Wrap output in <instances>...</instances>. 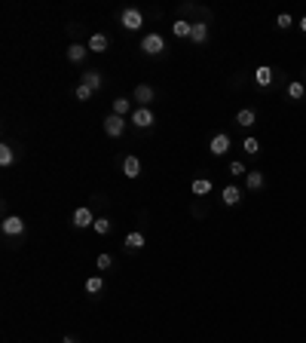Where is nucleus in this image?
Here are the masks:
<instances>
[{
  "label": "nucleus",
  "instance_id": "obj_11",
  "mask_svg": "<svg viewBox=\"0 0 306 343\" xmlns=\"http://www.w3.org/2000/svg\"><path fill=\"white\" fill-rule=\"evenodd\" d=\"M86 55H89V46H80V43H70L67 46V61H73V64H80Z\"/></svg>",
  "mask_w": 306,
  "mask_h": 343
},
{
  "label": "nucleus",
  "instance_id": "obj_7",
  "mask_svg": "<svg viewBox=\"0 0 306 343\" xmlns=\"http://www.w3.org/2000/svg\"><path fill=\"white\" fill-rule=\"evenodd\" d=\"M95 224V215H92V209H76L73 212V227H80V230H86V227H92Z\"/></svg>",
  "mask_w": 306,
  "mask_h": 343
},
{
  "label": "nucleus",
  "instance_id": "obj_1",
  "mask_svg": "<svg viewBox=\"0 0 306 343\" xmlns=\"http://www.w3.org/2000/svg\"><path fill=\"white\" fill-rule=\"evenodd\" d=\"M141 52H144V55H160V52H166V40H163V34H144V40H141Z\"/></svg>",
  "mask_w": 306,
  "mask_h": 343
},
{
  "label": "nucleus",
  "instance_id": "obj_16",
  "mask_svg": "<svg viewBox=\"0 0 306 343\" xmlns=\"http://www.w3.org/2000/svg\"><path fill=\"white\" fill-rule=\"evenodd\" d=\"M132 98H113V113H117V117H126V113H129V117H132Z\"/></svg>",
  "mask_w": 306,
  "mask_h": 343
},
{
  "label": "nucleus",
  "instance_id": "obj_20",
  "mask_svg": "<svg viewBox=\"0 0 306 343\" xmlns=\"http://www.w3.org/2000/svg\"><path fill=\"white\" fill-rule=\"evenodd\" d=\"M303 95H306V86L297 83V80H291V83H288V98H291V101H300Z\"/></svg>",
  "mask_w": 306,
  "mask_h": 343
},
{
  "label": "nucleus",
  "instance_id": "obj_2",
  "mask_svg": "<svg viewBox=\"0 0 306 343\" xmlns=\"http://www.w3.org/2000/svg\"><path fill=\"white\" fill-rule=\"evenodd\" d=\"M120 25H123L126 31H141V25H144V16H141V10H135V7L123 10V13H120Z\"/></svg>",
  "mask_w": 306,
  "mask_h": 343
},
{
  "label": "nucleus",
  "instance_id": "obj_18",
  "mask_svg": "<svg viewBox=\"0 0 306 343\" xmlns=\"http://www.w3.org/2000/svg\"><path fill=\"white\" fill-rule=\"evenodd\" d=\"M254 120H257V113H254L251 107H242V110L236 113V123H239V126H245V129H248V126H254Z\"/></svg>",
  "mask_w": 306,
  "mask_h": 343
},
{
  "label": "nucleus",
  "instance_id": "obj_5",
  "mask_svg": "<svg viewBox=\"0 0 306 343\" xmlns=\"http://www.w3.org/2000/svg\"><path fill=\"white\" fill-rule=\"evenodd\" d=\"M132 123H135L138 129H150V126H153V113H150V107H135V110H132Z\"/></svg>",
  "mask_w": 306,
  "mask_h": 343
},
{
  "label": "nucleus",
  "instance_id": "obj_32",
  "mask_svg": "<svg viewBox=\"0 0 306 343\" xmlns=\"http://www.w3.org/2000/svg\"><path fill=\"white\" fill-rule=\"evenodd\" d=\"M61 343H76V340H73V337H64V340H61Z\"/></svg>",
  "mask_w": 306,
  "mask_h": 343
},
{
  "label": "nucleus",
  "instance_id": "obj_4",
  "mask_svg": "<svg viewBox=\"0 0 306 343\" xmlns=\"http://www.w3.org/2000/svg\"><path fill=\"white\" fill-rule=\"evenodd\" d=\"M104 132H107L110 138H120V135L126 132V120H123V117H117V113H110V117L104 120Z\"/></svg>",
  "mask_w": 306,
  "mask_h": 343
},
{
  "label": "nucleus",
  "instance_id": "obj_30",
  "mask_svg": "<svg viewBox=\"0 0 306 343\" xmlns=\"http://www.w3.org/2000/svg\"><path fill=\"white\" fill-rule=\"evenodd\" d=\"M110 263H113L110 254H98V270H110Z\"/></svg>",
  "mask_w": 306,
  "mask_h": 343
},
{
  "label": "nucleus",
  "instance_id": "obj_12",
  "mask_svg": "<svg viewBox=\"0 0 306 343\" xmlns=\"http://www.w3.org/2000/svg\"><path fill=\"white\" fill-rule=\"evenodd\" d=\"M254 80H257V86H260V89H266V86L273 83V67H266V64H260V67L254 71Z\"/></svg>",
  "mask_w": 306,
  "mask_h": 343
},
{
  "label": "nucleus",
  "instance_id": "obj_6",
  "mask_svg": "<svg viewBox=\"0 0 306 343\" xmlns=\"http://www.w3.org/2000/svg\"><path fill=\"white\" fill-rule=\"evenodd\" d=\"M208 150H211V154H214V157H223V154H226V150H230V135H226V132H217V135L211 138V144H208Z\"/></svg>",
  "mask_w": 306,
  "mask_h": 343
},
{
  "label": "nucleus",
  "instance_id": "obj_28",
  "mask_svg": "<svg viewBox=\"0 0 306 343\" xmlns=\"http://www.w3.org/2000/svg\"><path fill=\"white\" fill-rule=\"evenodd\" d=\"M230 175H236V178H239V175H248L245 163H239V160H236V163H230Z\"/></svg>",
  "mask_w": 306,
  "mask_h": 343
},
{
  "label": "nucleus",
  "instance_id": "obj_24",
  "mask_svg": "<svg viewBox=\"0 0 306 343\" xmlns=\"http://www.w3.org/2000/svg\"><path fill=\"white\" fill-rule=\"evenodd\" d=\"M101 288H104V279L101 276H89L86 279V294H98Z\"/></svg>",
  "mask_w": 306,
  "mask_h": 343
},
{
  "label": "nucleus",
  "instance_id": "obj_8",
  "mask_svg": "<svg viewBox=\"0 0 306 343\" xmlns=\"http://www.w3.org/2000/svg\"><path fill=\"white\" fill-rule=\"evenodd\" d=\"M132 98L138 101V107H147V104L153 101V89H150L147 83H138V86H135V92H132Z\"/></svg>",
  "mask_w": 306,
  "mask_h": 343
},
{
  "label": "nucleus",
  "instance_id": "obj_27",
  "mask_svg": "<svg viewBox=\"0 0 306 343\" xmlns=\"http://www.w3.org/2000/svg\"><path fill=\"white\" fill-rule=\"evenodd\" d=\"M242 147H245V154H251V157H254L257 150H260V141H257V138H245V141H242Z\"/></svg>",
  "mask_w": 306,
  "mask_h": 343
},
{
  "label": "nucleus",
  "instance_id": "obj_31",
  "mask_svg": "<svg viewBox=\"0 0 306 343\" xmlns=\"http://www.w3.org/2000/svg\"><path fill=\"white\" fill-rule=\"evenodd\" d=\"M300 28H303V31H306V16H303V19H300Z\"/></svg>",
  "mask_w": 306,
  "mask_h": 343
},
{
  "label": "nucleus",
  "instance_id": "obj_26",
  "mask_svg": "<svg viewBox=\"0 0 306 343\" xmlns=\"http://www.w3.org/2000/svg\"><path fill=\"white\" fill-rule=\"evenodd\" d=\"M73 95H76V101H89V98H92V89H89L86 83H76V89H73Z\"/></svg>",
  "mask_w": 306,
  "mask_h": 343
},
{
  "label": "nucleus",
  "instance_id": "obj_19",
  "mask_svg": "<svg viewBox=\"0 0 306 343\" xmlns=\"http://www.w3.org/2000/svg\"><path fill=\"white\" fill-rule=\"evenodd\" d=\"M190 31H193V22H187V19H178L172 25V34L175 37H190Z\"/></svg>",
  "mask_w": 306,
  "mask_h": 343
},
{
  "label": "nucleus",
  "instance_id": "obj_3",
  "mask_svg": "<svg viewBox=\"0 0 306 343\" xmlns=\"http://www.w3.org/2000/svg\"><path fill=\"white\" fill-rule=\"evenodd\" d=\"M0 230H4L7 236H22V233H25V221H22L19 215H10V218H4Z\"/></svg>",
  "mask_w": 306,
  "mask_h": 343
},
{
  "label": "nucleus",
  "instance_id": "obj_9",
  "mask_svg": "<svg viewBox=\"0 0 306 343\" xmlns=\"http://www.w3.org/2000/svg\"><path fill=\"white\" fill-rule=\"evenodd\" d=\"M220 199H223V205H239V202H242V190H239L236 184H230V187H223Z\"/></svg>",
  "mask_w": 306,
  "mask_h": 343
},
{
  "label": "nucleus",
  "instance_id": "obj_22",
  "mask_svg": "<svg viewBox=\"0 0 306 343\" xmlns=\"http://www.w3.org/2000/svg\"><path fill=\"white\" fill-rule=\"evenodd\" d=\"M245 184H248V190H260L263 187V172H248L245 175Z\"/></svg>",
  "mask_w": 306,
  "mask_h": 343
},
{
  "label": "nucleus",
  "instance_id": "obj_29",
  "mask_svg": "<svg viewBox=\"0 0 306 343\" xmlns=\"http://www.w3.org/2000/svg\"><path fill=\"white\" fill-rule=\"evenodd\" d=\"M276 25H279V28H282V31H288V28H291V25H294V19H291V16H288V13H282V16H279V19H276Z\"/></svg>",
  "mask_w": 306,
  "mask_h": 343
},
{
  "label": "nucleus",
  "instance_id": "obj_23",
  "mask_svg": "<svg viewBox=\"0 0 306 343\" xmlns=\"http://www.w3.org/2000/svg\"><path fill=\"white\" fill-rule=\"evenodd\" d=\"M126 248H132V251H138V248H144V233H129L126 236Z\"/></svg>",
  "mask_w": 306,
  "mask_h": 343
},
{
  "label": "nucleus",
  "instance_id": "obj_14",
  "mask_svg": "<svg viewBox=\"0 0 306 343\" xmlns=\"http://www.w3.org/2000/svg\"><path fill=\"white\" fill-rule=\"evenodd\" d=\"M107 34H92L89 37V52H107Z\"/></svg>",
  "mask_w": 306,
  "mask_h": 343
},
{
  "label": "nucleus",
  "instance_id": "obj_17",
  "mask_svg": "<svg viewBox=\"0 0 306 343\" xmlns=\"http://www.w3.org/2000/svg\"><path fill=\"white\" fill-rule=\"evenodd\" d=\"M190 190H193V196H205V193H211V181L208 178H196L193 184H190Z\"/></svg>",
  "mask_w": 306,
  "mask_h": 343
},
{
  "label": "nucleus",
  "instance_id": "obj_21",
  "mask_svg": "<svg viewBox=\"0 0 306 343\" xmlns=\"http://www.w3.org/2000/svg\"><path fill=\"white\" fill-rule=\"evenodd\" d=\"M13 163H16V150H13L10 144H4V147H0V166L7 169V166H13Z\"/></svg>",
  "mask_w": 306,
  "mask_h": 343
},
{
  "label": "nucleus",
  "instance_id": "obj_25",
  "mask_svg": "<svg viewBox=\"0 0 306 343\" xmlns=\"http://www.w3.org/2000/svg\"><path fill=\"white\" fill-rule=\"evenodd\" d=\"M92 230H95L98 236L110 233V218H95V224H92Z\"/></svg>",
  "mask_w": 306,
  "mask_h": 343
},
{
  "label": "nucleus",
  "instance_id": "obj_15",
  "mask_svg": "<svg viewBox=\"0 0 306 343\" xmlns=\"http://www.w3.org/2000/svg\"><path fill=\"white\" fill-rule=\"evenodd\" d=\"M80 83H86L92 92H98V89H101V83H104V80H101V71H86Z\"/></svg>",
  "mask_w": 306,
  "mask_h": 343
},
{
  "label": "nucleus",
  "instance_id": "obj_10",
  "mask_svg": "<svg viewBox=\"0 0 306 343\" xmlns=\"http://www.w3.org/2000/svg\"><path fill=\"white\" fill-rule=\"evenodd\" d=\"M123 175L126 178H141V160L138 157H126L123 160Z\"/></svg>",
  "mask_w": 306,
  "mask_h": 343
},
{
  "label": "nucleus",
  "instance_id": "obj_13",
  "mask_svg": "<svg viewBox=\"0 0 306 343\" xmlns=\"http://www.w3.org/2000/svg\"><path fill=\"white\" fill-rule=\"evenodd\" d=\"M190 40H193V43H205V40H208V25H205V22H193Z\"/></svg>",
  "mask_w": 306,
  "mask_h": 343
}]
</instances>
